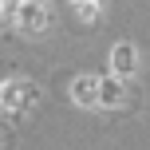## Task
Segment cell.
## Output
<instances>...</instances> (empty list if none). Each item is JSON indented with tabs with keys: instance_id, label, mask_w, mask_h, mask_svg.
<instances>
[{
	"instance_id": "6da1fadb",
	"label": "cell",
	"mask_w": 150,
	"mask_h": 150,
	"mask_svg": "<svg viewBox=\"0 0 150 150\" xmlns=\"http://www.w3.org/2000/svg\"><path fill=\"white\" fill-rule=\"evenodd\" d=\"M36 103H40V87L32 79H8V83H0V107H8L12 115L28 111V107H36Z\"/></svg>"
},
{
	"instance_id": "7a4b0ae2",
	"label": "cell",
	"mask_w": 150,
	"mask_h": 150,
	"mask_svg": "<svg viewBox=\"0 0 150 150\" xmlns=\"http://www.w3.org/2000/svg\"><path fill=\"white\" fill-rule=\"evenodd\" d=\"M16 28L20 32H44L47 28L44 0H16Z\"/></svg>"
},
{
	"instance_id": "3957f363",
	"label": "cell",
	"mask_w": 150,
	"mask_h": 150,
	"mask_svg": "<svg viewBox=\"0 0 150 150\" xmlns=\"http://www.w3.org/2000/svg\"><path fill=\"white\" fill-rule=\"evenodd\" d=\"M134 67H138L134 44H115V47H111V75L127 79V75H134Z\"/></svg>"
},
{
	"instance_id": "277c9868",
	"label": "cell",
	"mask_w": 150,
	"mask_h": 150,
	"mask_svg": "<svg viewBox=\"0 0 150 150\" xmlns=\"http://www.w3.org/2000/svg\"><path fill=\"white\" fill-rule=\"evenodd\" d=\"M71 99L79 107H99V79L95 75H79V79L71 83Z\"/></svg>"
},
{
	"instance_id": "5b68a950",
	"label": "cell",
	"mask_w": 150,
	"mask_h": 150,
	"mask_svg": "<svg viewBox=\"0 0 150 150\" xmlns=\"http://www.w3.org/2000/svg\"><path fill=\"white\" fill-rule=\"evenodd\" d=\"M99 107H122V83L115 79H99Z\"/></svg>"
},
{
	"instance_id": "8992f818",
	"label": "cell",
	"mask_w": 150,
	"mask_h": 150,
	"mask_svg": "<svg viewBox=\"0 0 150 150\" xmlns=\"http://www.w3.org/2000/svg\"><path fill=\"white\" fill-rule=\"evenodd\" d=\"M75 4H79L83 20H95V16H99V0H75Z\"/></svg>"
},
{
	"instance_id": "52a82bcc",
	"label": "cell",
	"mask_w": 150,
	"mask_h": 150,
	"mask_svg": "<svg viewBox=\"0 0 150 150\" xmlns=\"http://www.w3.org/2000/svg\"><path fill=\"white\" fill-rule=\"evenodd\" d=\"M4 4H8V0H0V12H4Z\"/></svg>"
}]
</instances>
